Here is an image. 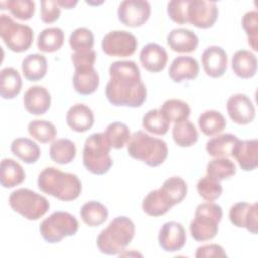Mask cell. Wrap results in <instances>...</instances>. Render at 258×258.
<instances>
[{
    "label": "cell",
    "instance_id": "836d02e7",
    "mask_svg": "<svg viewBox=\"0 0 258 258\" xmlns=\"http://www.w3.org/2000/svg\"><path fill=\"white\" fill-rule=\"evenodd\" d=\"M64 40L63 31L58 27H48L43 29L37 37V47L43 52H53L58 50Z\"/></svg>",
    "mask_w": 258,
    "mask_h": 258
},
{
    "label": "cell",
    "instance_id": "30bf717a",
    "mask_svg": "<svg viewBox=\"0 0 258 258\" xmlns=\"http://www.w3.org/2000/svg\"><path fill=\"white\" fill-rule=\"evenodd\" d=\"M103 51L110 56H130L138 46L134 34L126 30H113L108 32L102 40Z\"/></svg>",
    "mask_w": 258,
    "mask_h": 258
},
{
    "label": "cell",
    "instance_id": "d590c367",
    "mask_svg": "<svg viewBox=\"0 0 258 258\" xmlns=\"http://www.w3.org/2000/svg\"><path fill=\"white\" fill-rule=\"evenodd\" d=\"M104 135L111 148L115 149L123 148L131 138V133L128 126L122 122L110 123L106 127Z\"/></svg>",
    "mask_w": 258,
    "mask_h": 258
},
{
    "label": "cell",
    "instance_id": "4dcf8cb0",
    "mask_svg": "<svg viewBox=\"0 0 258 258\" xmlns=\"http://www.w3.org/2000/svg\"><path fill=\"white\" fill-rule=\"evenodd\" d=\"M11 151L25 163H34L40 156L39 146L28 138H17L13 140Z\"/></svg>",
    "mask_w": 258,
    "mask_h": 258
},
{
    "label": "cell",
    "instance_id": "ab89813d",
    "mask_svg": "<svg viewBox=\"0 0 258 258\" xmlns=\"http://www.w3.org/2000/svg\"><path fill=\"white\" fill-rule=\"evenodd\" d=\"M28 133L34 139L41 143H48L56 137V129L54 125L43 119H35L28 124Z\"/></svg>",
    "mask_w": 258,
    "mask_h": 258
},
{
    "label": "cell",
    "instance_id": "c3c4849f",
    "mask_svg": "<svg viewBox=\"0 0 258 258\" xmlns=\"http://www.w3.org/2000/svg\"><path fill=\"white\" fill-rule=\"evenodd\" d=\"M95 60L96 52L93 49L85 51H76L72 54V61L75 69L94 67Z\"/></svg>",
    "mask_w": 258,
    "mask_h": 258
},
{
    "label": "cell",
    "instance_id": "7bdbcfd3",
    "mask_svg": "<svg viewBox=\"0 0 258 258\" xmlns=\"http://www.w3.org/2000/svg\"><path fill=\"white\" fill-rule=\"evenodd\" d=\"M199 195L207 202H214L220 198L223 188L219 180L209 176L208 174L202 177L197 183Z\"/></svg>",
    "mask_w": 258,
    "mask_h": 258
},
{
    "label": "cell",
    "instance_id": "d6986e66",
    "mask_svg": "<svg viewBox=\"0 0 258 258\" xmlns=\"http://www.w3.org/2000/svg\"><path fill=\"white\" fill-rule=\"evenodd\" d=\"M139 58L145 70L151 73H158L164 70L168 55L164 47L157 43H148L141 49Z\"/></svg>",
    "mask_w": 258,
    "mask_h": 258
},
{
    "label": "cell",
    "instance_id": "7a4b0ae2",
    "mask_svg": "<svg viewBox=\"0 0 258 258\" xmlns=\"http://www.w3.org/2000/svg\"><path fill=\"white\" fill-rule=\"evenodd\" d=\"M37 185L42 192L63 202L76 200L82 191V182L76 174L55 167H45L38 175Z\"/></svg>",
    "mask_w": 258,
    "mask_h": 258
},
{
    "label": "cell",
    "instance_id": "4fadbf2b",
    "mask_svg": "<svg viewBox=\"0 0 258 258\" xmlns=\"http://www.w3.org/2000/svg\"><path fill=\"white\" fill-rule=\"evenodd\" d=\"M258 205L240 202L233 205L229 212L231 223L238 228H245L252 234H257Z\"/></svg>",
    "mask_w": 258,
    "mask_h": 258
},
{
    "label": "cell",
    "instance_id": "bcb514c9",
    "mask_svg": "<svg viewBox=\"0 0 258 258\" xmlns=\"http://www.w3.org/2000/svg\"><path fill=\"white\" fill-rule=\"evenodd\" d=\"M189 0H172L167 4L169 18L178 24L187 23V4Z\"/></svg>",
    "mask_w": 258,
    "mask_h": 258
},
{
    "label": "cell",
    "instance_id": "ffe728a7",
    "mask_svg": "<svg viewBox=\"0 0 258 258\" xmlns=\"http://www.w3.org/2000/svg\"><path fill=\"white\" fill-rule=\"evenodd\" d=\"M200 72L199 62L191 56L180 55L175 57L168 70L170 79L175 83H180L183 80H194Z\"/></svg>",
    "mask_w": 258,
    "mask_h": 258
},
{
    "label": "cell",
    "instance_id": "f1b7e54d",
    "mask_svg": "<svg viewBox=\"0 0 258 258\" xmlns=\"http://www.w3.org/2000/svg\"><path fill=\"white\" fill-rule=\"evenodd\" d=\"M162 197L171 206L179 204L186 196L187 185L179 176H171L167 178L159 188Z\"/></svg>",
    "mask_w": 258,
    "mask_h": 258
},
{
    "label": "cell",
    "instance_id": "9a60e30c",
    "mask_svg": "<svg viewBox=\"0 0 258 258\" xmlns=\"http://www.w3.org/2000/svg\"><path fill=\"white\" fill-rule=\"evenodd\" d=\"M186 241L185 230L180 223L170 221L162 225L158 235L159 246L166 252L180 250Z\"/></svg>",
    "mask_w": 258,
    "mask_h": 258
},
{
    "label": "cell",
    "instance_id": "60d3db41",
    "mask_svg": "<svg viewBox=\"0 0 258 258\" xmlns=\"http://www.w3.org/2000/svg\"><path fill=\"white\" fill-rule=\"evenodd\" d=\"M236 173L234 162L228 157H218L212 159L207 165V174L217 180H223Z\"/></svg>",
    "mask_w": 258,
    "mask_h": 258
},
{
    "label": "cell",
    "instance_id": "e575fe53",
    "mask_svg": "<svg viewBox=\"0 0 258 258\" xmlns=\"http://www.w3.org/2000/svg\"><path fill=\"white\" fill-rule=\"evenodd\" d=\"M172 138L178 146L189 147L198 141L199 134L194 123L183 120L173 125Z\"/></svg>",
    "mask_w": 258,
    "mask_h": 258
},
{
    "label": "cell",
    "instance_id": "ba28073f",
    "mask_svg": "<svg viewBox=\"0 0 258 258\" xmlns=\"http://www.w3.org/2000/svg\"><path fill=\"white\" fill-rule=\"evenodd\" d=\"M78 220L72 214L61 211L53 212L39 226L42 238L48 243H57L66 237L73 236L78 232Z\"/></svg>",
    "mask_w": 258,
    "mask_h": 258
},
{
    "label": "cell",
    "instance_id": "f546056e",
    "mask_svg": "<svg viewBox=\"0 0 258 258\" xmlns=\"http://www.w3.org/2000/svg\"><path fill=\"white\" fill-rule=\"evenodd\" d=\"M198 124L201 131L207 136L221 133L227 125L223 114L216 110H207L203 112L199 117Z\"/></svg>",
    "mask_w": 258,
    "mask_h": 258
},
{
    "label": "cell",
    "instance_id": "7402d4cb",
    "mask_svg": "<svg viewBox=\"0 0 258 258\" xmlns=\"http://www.w3.org/2000/svg\"><path fill=\"white\" fill-rule=\"evenodd\" d=\"M66 120L73 131L86 132L94 124V113L87 105L76 104L69 109Z\"/></svg>",
    "mask_w": 258,
    "mask_h": 258
},
{
    "label": "cell",
    "instance_id": "2e32d148",
    "mask_svg": "<svg viewBox=\"0 0 258 258\" xmlns=\"http://www.w3.org/2000/svg\"><path fill=\"white\" fill-rule=\"evenodd\" d=\"M202 64L205 73L211 78L222 77L228 66L226 51L217 45L207 47L202 54Z\"/></svg>",
    "mask_w": 258,
    "mask_h": 258
},
{
    "label": "cell",
    "instance_id": "681fc988",
    "mask_svg": "<svg viewBox=\"0 0 258 258\" xmlns=\"http://www.w3.org/2000/svg\"><path fill=\"white\" fill-rule=\"evenodd\" d=\"M196 257H227L226 252L224 251L223 247L218 244H209L201 246L197 249L195 254Z\"/></svg>",
    "mask_w": 258,
    "mask_h": 258
},
{
    "label": "cell",
    "instance_id": "f35d334b",
    "mask_svg": "<svg viewBox=\"0 0 258 258\" xmlns=\"http://www.w3.org/2000/svg\"><path fill=\"white\" fill-rule=\"evenodd\" d=\"M160 110L169 122L174 123L187 120L190 114V108L188 104L178 99L166 100L162 104Z\"/></svg>",
    "mask_w": 258,
    "mask_h": 258
},
{
    "label": "cell",
    "instance_id": "5bb4252c",
    "mask_svg": "<svg viewBox=\"0 0 258 258\" xmlns=\"http://www.w3.org/2000/svg\"><path fill=\"white\" fill-rule=\"evenodd\" d=\"M229 117L237 124L251 123L255 118V108L252 101L245 94H234L227 102Z\"/></svg>",
    "mask_w": 258,
    "mask_h": 258
},
{
    "label": "cell",
    "instance_id": "f6af8a7d",
    "mask_svg": "<svg viewBox=\"0 0 258 258\" xmlns=\"http://www.w3.org/2000/svg\"><path fill=\"white\" fill-rule=\"evenodd\" d=\"M258 13L257 11H248L242 17V26L248 36V43L257 51V40H258Z\"/></svg>",
    "mask_w": 258,
    "mask_h": 258
},
{
    "label": "cell",
    "instance_id": "5b68a950",
    "mask_svg": "<svg viewBox=\"0 0 258 258\" xmlns=\"http://www.w3.org/2000/svg\"><path fill=\"white\" fill-rule=\"evenodd\" d=\"M111 146L105 138L104 133L90 135L84 145L83 163L88 171L101 175L111 168L113 160L110 156Z\"/></svg>",
    "mask_w": 258,
    "mask_h": 258
},
{
    "label": "cell",
    "instance_id": "3957f363",
    "mask_svg": "<svg viewBox=\"0 0 258 258\" xmlns=\"http://www.w3.org/2000/svg\"><path fill=\"white\" fill-rule=\"evenodd\" d=\"M135 235V225L125 216L116 217L100 232L97 238L99 250L107 255L120 254L131 243Z\"/></svg>",
    "mask_w": 258,
    "mask_h": 258
},
{
    "label": "cell",
    "instance_id": "603a6c76",
    "mask_svg": "<svg viewBox=\"0 0 258 258\" xmlns=\"http://www.w3.org/2000/svg\"><path fill=\"white\" fill-rule=\"evenodd\" d=\"M73 85L77 93L91 95L99 87V75L94 67L75 69Z\"/></svg>",
    "mask_w": 258,
    "mask_h": 258
},
{
    "label": "cell",
    "instance_id": "b9f144b4",
    "mask_svg": "<svg viewBox=\"0 0 258 258\" xmlns=\"http://www.w3.org/2000/svg\"><path fill=\"white\" fill-rule=\"evenodd\" d=\"M69 43L75 51L91 50L94 46L93 32L86 27H79L70 35Z\"/></svg>",
    "mask_w": 258,
    "mask_h": 258
},
{
    "label": "cell",
    "instance_id": "7dc6e473",
    "mask_svg": "<svg viewBox=\"0 0 258 258\" xmlns=\"http://www.w3.org/2000/svg\"><path fill=\"white\" fill-rule=\"evenodd\" d=\"M40 5V18L44 23H52L59 18L60 9L56 1L42 0Z\"/></svg>",
    "mask_w": 258,
    "mask_h": 258
},
{
    "label": "cell",
    "instance_id": "f907efd6",
    "mask_svg": "<svg viewBox=\"0 0 258 258\" xmlns=\"http://www.w3.org/2000/svg\"><path fill=\"white\" fill-rule=\"evenodd\" d=\"M56 2L58 4V6L66 8V9H71L78 4L77 0H57Z\"/></svg>",
    "mask_w": 258,
    "mask_h": 258
},
{
    "label": "cell",
    "instance_id": "d4e9b609",
    "mask_svg": "<svg viewBox=\"0 0 258 258\" xmlns=\"http://www.w3.org/2000/svg\"><path fill=\"white\" fill-rule=\"evenodd\" d=\"M24 179V169L17 161L11 158L2 159L0 167V182L3 187H14L22 183Z\"/></svg>",
    "mask_w": 258,
    "mask_h": 258
},
{
    "label": "cell",
    "instance_id": "e0dca14e",
    "mask_svg": "<svg viewBox=\"0 0 258 258\" xmlns=\"http://www.w3.org/2000/svg\"><path fill=\"white\" fill-rule=\"evenodd\" d=\"M232 156L243 170L250 171L255 169L258 165L257 139L239 140L233 149Z\"/></svg>",
    "mask_w": 258,
    "mask_h": 258
},
{
    "label": "cell",
    "instance_id": "8fae6325",
    "mask_svg": "<svg viewBox=\"0 0 258 258\" xmlns=\"http://www.w3.org/2000/svg\"><path fill=\"white\" fill-rule=\"evenodd\" d=\"M187 22L198 28H210L218 19L219 10L216 2L189 0L187 4Z\"/></svg>",
    "mask_w": 258,
    "mask_h": 258
},
{
    "label": "cell",
    "instance_id": "6da1fadb",
    "mask_svg": "<svg viewBox=\"0 0 258 258\" xmlns=\"http://www.w3.org/2000/svg\"><path fill=\"white\" fill-rule=\"evenodd\" d=\"M109 75L105 94L112 105L136 108L145 102L147 90L135 61H114L109 68Z\"/></svg>",
    "mask_w": 258,
    "mask_h": 258
},
{
    "label": "cell",
    "instance_id": "7c38bea8",
    "mask_svg": "<svg viewBox=\"0 0 258 258\" xmlns=\"http://www.w3.org/2000/svg\"><path fill=\"white\" fill-rule=\"evenodd\" d=\"M151 7L145 0H125L119 4L117 14L119 20L127 26L138 27L149 18Z\"/></svg>",
    "mask_w": 258,
    "mask_h": 258
},
{
    "label": "cell",
    "instance_id": "277c9868",
    "mask_svg": "<svg viewBox=\"0 0 258 258\" xmlns=\"http://www.w3.org/2000/svg\"><path fill=\"white\" fill-rule=\"evenodd\" d=\"M127 151L132 158L141 160L151 167L163 163L168 154L167 145L163 140L143 131H137L131 135L127 143Z\"/></svg>",
    "mask_w": 258,
    "mask_h": 258
},
{
    "label": "cell",
    "instance_id": "83f0119b",
    "mask_svg": "<svg viewBox=\"0 0 258 258\" xmlns=\"http://www.w3.org/2000/svg\"><path fill=\"white\" fill-rule=\"evenodd\" d=\"M22 81L17 70L5 68L0 74V95L3 99H13L21 91Z\"/></svg>",
    "mask_w": 258,
    "mask_h": 258
},
{
    "label": "cell",
    "instance_id": "8992f818",
    "mask_svg": "<svg viewBox=\"0 0 258 258\" xmlns=\"http://www.w3.org/2000/svg\"><path fill=\"white\" fill-rule=\"evenodd\" d=\"M223 217L221 206L209 202L200 204L195 213V218L190 222L189 232L191 237L199 242L213 239L219 231V223Z\"/></svg>",
    "mask_w": 258,
    "mask_h": 258
},
{
    "label": "cell",
    "instance_id": "484cf974",
    "mask_svg": "<svg viewBox=\"0 0 258 258\" xmlns=\"http://www.w3.org/2000/svg\"><path fill=\"white\" fill-rule=\"evenodd\" d=\"M239 141L236 135L227 133L211 138L206 144V150L213 157H229L232 156L233 149Z\"/></svg>",
    "mask_w": 258,
    "mask_h": 258
},
{
    "label": "cell",
    "instance_id": "9c48e42d",
    "mask_svg": "<svg viewBox=\"0 0 258 258\" xmlns=\"http://www.w3.org/2000/svg\"><path fill=\"white\" fill-rule=\"evenodd\" d=\"M0 36L10 50L22 52L30 47L34 34L28 25L15 22L10 16L1 14Z\"/></svg>",
    "mask_w": 258,
    "mask_h": 258
},
{
    "label": "cell",
    "instance_id": "d6a6232c",
    "mask_svg": "<svg viewBox=\"0 0 258 258\" xmlns=\"http://www.w3.org/2000/svg\"><path fill=\"white\" fill-rule=\"evenodd\" d=\"M80 215L85 224L90 227H97L107 220L108 210L103 204L96 201H90L83 205Z\"/></svg>",
    "mask_w": 258,
    "mask_h": 258
},
{
    "label": "cell",
    "instance_id": "cb8c5ba5",
    "mask_svg": "<svg viewBox=\"0 0 258 258\" xmlns=\"http://www.w3.org/2000/svg\"><path fill=\"white\" fill-rule=\"evenodd\" d=\"M232 70L241 79H249L257 72V58L253 52L246 49L237 50L232 57Z\"/></svg>",
    "mask_w": 258,
    "mask_h": 258
},
{
    "label": "cell",
    "instance_id": "ee69618b",
    "mask_svg": "<svg viewBox=\"0 0 258 258\" xmlns=\"http://www.w3.org/2000/svg\"><path fill=\"white\" fill-rule=\"evenodd\" d=\"M3 3L11 14L20 20L30 19L35 12V3L31 0H9Z\"/></svg>",
    "mask_w": 258,
    "mask_h": 258
},
{
    "label": "cell",
    "instance_id": "52a82bcc",
    "mask_svg": "<svg viewBox=\"0 0 258 258\" xmlns=\"http://www.w3.org/2000/svg\"><path fill=\"white\" fill-rule=\"evenodd\" d=\"M8 203L14 212L30 221L38 220L49 209V203L43 196L28 188H18L12 191Z\"/></svg>",
    "mask_w": 258,
    "mask_h": 258
},
{
    "label": "cell",
    "instance_id": "ac0fdd59",
    "mask_svg": "<svg viewBox=\"0 0 258 258\" xmlns=\"http://www.w3.org/2000/svg\"><path fill=\"white\" fill-rule=\"evenodd\" d=\"M49 92L41 86L30 87L24 94L23 104L26 111L32 115H42L50 107Z\"/></svg>",
    "mask_w": 258,
    "mask_h": 258
},
{
    "label": "cell",
    "instance_id": "1f68e13d",
    "mask_svg": "<svg viewBox=\"0 0 258 258\" xmlns=\"http://www.w3.org/2000/svg\"><path fill=\"white\" fill-rule=\"evenodd\" d=\"M77 149L75 143L67 138H60L53 141L49 148L51 160L58 164H68L76 157Z\"/></svg>",
    "mask_w": 258,
    "mask_h": 258
},
{
    "label": "cell",
    "instance_id": "4316f807",
    "mask_svg": "<svg viewBox=\"0 0 258 258\" xmlns=\"http://www.w3.org/2000/svg\"><path fill=\"white\" fill-rule=\"evenodd\" d=\"M21 68L26 80L30 82H37L46 75L47 61L44 55L32 53L24 57Z\"/></svg>",
    "mask_w": 258,
    "mask_h": 258
},
{
    "label": "cell",
    "instance_id": "74e56055",
    "mask_svg": "<svg viewBox=\"0 0 258 258\" xmlns=\"http://www.w3.org/2000/svg\"><path fill=\"white\" fill-rule=\"evenodd\" d=\"M172 207L162 197L159 188L151 190L142 202L143 211L151 217H159L166 214Z\"/></svg>",
    "mask_w": 258,
    "mask_h": 258
},
{
    "label": "cell",
    "instance_id": "44dd1931",
    "mask_svg": "<svg viewBox=\"0 0 258 258\" xmlns=\"http://www.w3.org/2000/svg\"><path fill=\"white\" fill-rule=\"evenodd\" d=\"M167 44L173 51L189 53L196 50L199 38L190 29L174 28L167 35Z\"/></svg>",
    "mask_w": 258,
    "mask_h": 258
},
{
    "label": "cell",
    "instance_id": "8d00e7d4",
    "mask_svg": "<svg viewBox=\"0 0 258 258\" xmlns=\"http://www.w3.org/2000/svg\"><path fill=\"white\" fill-rule=\"evenodd\" d=\"M169 121L160 109L149 110L142 118V126L149 133L164 135L169 129Z\"/></svg>",
    "mask_w": 258,
    "mask_h": 258
}]
</instances>
